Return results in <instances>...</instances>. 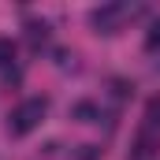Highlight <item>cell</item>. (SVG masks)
<instances>
[{
  "instance_id": "1",
  "label": "cell",
  "mask_w": 160,
  "mask_h": 160,
  "mask_svg": "<svg viewBox=\"0 0 160 160\" xmlns=\"http://www.w3.org/2000/svg\"><path fill=\"white\" fill-rule=\"evenodd\" d=\"M45 112H48V101H45V97H30V101H22V104L11 112L8 130H11V134H30V130L45 119Z\"/></svg>"
},
{
  "instance_id": "2",
  "label": "cell",
  "mask_w": 160,
  "mask_h": 160,
  "mask_svg": "<svg viewBox=\"0 0 160 160\" xmlns=\"http://www.w3.org/2000/svg\"><path fill=\"white\" fill-rule=\"evenodd\" d=\"M123 15H127V8H119V4H104V8H97L89 19H93V26L101 30V34H116L123 22Z\"/></svg>"
},
{
  "instance_id": "3",
  "label": "cell",
  "mask_w": 160,
  "mask_h": 160,
  "mask_svg": "<svg viewBox=\"0 0 160 160\" xmlns=\"http://www.w3.org/2000/svg\"><path fill=\"white\" fill-rule=\"evenodd\" d=\"M15 60V41L11 38H0V67H8Z\"/></svg>"
},
{
  "instance_id": "4",
  "label": "cell",
  "mask_w": 160,
  "mask_h": 160,
  "mask_svg": "<svg viewBox=\"0 0 160 160\" xmlns=\"http://www.w3.org/2000/svg\"><path fill=\"white\" fill-rule=\"evenodd\" d=\"M145 45H149V48L160 45V19H153V26H149V34H145Z\"/></svg>"
},
{
  "instance_id": "5",
  "label": "cell",
  "mask_w": 160,
  "mask_h": 160,
  "mask_svg": "<svg viewBox=\"0 0 160 160\" xmlns=\"http://www.w3.org/2000/svg\"><path fill=\"white\" fill-rule=\"evenodd\" d=\"M93 112H97V108H93V104H78V108H75V116H78V119H89V116H93Z\"/></svg>"
}]
</instances>
